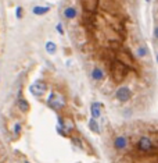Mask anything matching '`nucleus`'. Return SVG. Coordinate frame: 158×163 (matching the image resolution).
Returning <instances> with one entry per match:
<instances>
[{"label":"nucleus","instance_id":"1","mask_svg":"<svg viewBox=\"0 0 158 163\" xmlns=\"http://www.w3.org/2000/svg\"><path fill=\"white\" fill-rule=\"evenodd\" d=\"M115 96H117V99L119 100V102L125 103V102H128V100H130L132 91H130V88H128L125 85L124 87H119L117 89V92H115Z\"/></svg>","mask_w":158,"mask_h":163},{"label":"nucleus","instance_id":"2","mask_svg":"<svg viewBox=\"0 0 158 163\" xmlns=\"http://www.w3.org/2000/svg\"><path fill=\"white\" fill-rule=\"evenodd\" d=\"M137 148L140 149V151H143V152H150V151H153V149H154V144H153V141H151L150 137L143 135V137L139 138Z\"/></svg>","mask_w":158,"mask_h":163},{"label":"nucleus","instance_id":"3","mask_svg":"<svg viewBox=\"0 0 158 163\" xmlns=\"http://www.w3.org/2000/svg\"><path fill=\"white\" fill-rule=\"evenodd\" d=\"M29 89H31L32 95H35V96H40V95H43V93L46 92L47 87H46V84H44V82H40V81H38V82L32 84Z\"/></svg>","mask_w":158,"mask_h":163},{"label":"nucleus","instance_id":"4","mask_svg":"<svg viewBox=\"0 0 158 163\" xmlns=\"http://www.w3.org/2000/svg\"><path fill=\"white\" fill-rule=\"evenodd\" d=\"M49 103H50V106L54 107V109H60V107H63L65 105V99H64L63 95H60V93H54V95L50 96Z\"/></svg>","mask_w":158,"mask_h":163},{"label":"nucleus","instance_id":"5","mask_svg":"<svg viewBox=\"0 0 158 163\" xmlns=\"http://www.w3.org/2000/svg\"><path fill=\"white\" fill-rule=\"evenodd\" d=\"M114 148L118 149V151L126 149L128 148V137L126 135H118V137H115V139H114Z\"/></svg>","mask_w":158,"mask_h":163},{"label":"nucleus","instance_id":"6","mask_svg":"<svg viewBox=\"0 0 158 163\" xmlns=\"http://www.w3.org/2000/svg\"><path fill=\"white\" fill-rule=\"evenodd\" d=\"M92 78L94 81H103L105 78V73L101 70V68H93L92 70Z\"/></svg>","mask_w":158,"mask_h":163},{"label":"nucleus","instance_id":"7","mask_svg":"<svg viewBox=\"0 0 158 163\" xmlns=\"http://www.w3.org/2000/svg\"><path fill=\"white\" fill-rule=\"evenodd\" d=\"M64 15H65L67 18H75L76 17V8L75 7H67L64 10Z\"/></svg>","mask_w":158,"mask_h":163},{"label":"nucleus","instance_id":"8","mask_svg":"<svg viewBox=\"0 0 158 163\" xmlns=\"http://www.w3.org/2000/svg\"><path fill=\"white\" fill-rule=\"evenodd\" d=\"M147 54H148V52H147V48L146 46H139V48H136V56L137 57L143 59V57H146Z\"/></svg>","mask_w":158,"mask_h":163},{"label":"nucleus","instance_id":"9","mask_svg":"<svg viewBox=\"0 0 158 163\" xmlns=\"http://www.w3.org/2000/svg\"><path fill=\"white\" fill-rule=\"evenodd\" d=\"M92 116L97 119L100 116V105L99 103H92Z\"/></svg>","mask_w":158,"mask_h":163},{"label":"nucleus","instance_id":"10","mask_svg":"<svg viewBox=\"0 0 158 163\" xmlns=\"http://www.w3.org/2000/svg\"><path fill=\"white\" fill-rule=\"evenodd\" d=\"M89 128L92 130L93 132H100V130H99V124H97V121H96L94 119L90 120V121H89Z\"/></svg>","mask_w":158,"mask_h":163},{"label":"nucleus","instance_id":"11","mask_svg":"<svg viewBox=\"0 0 158 163\" xmlns=\"http://www.w3.org/2000/svg\"><path fill=\"white\" fill-rule=\"evenodd\" d=\"M18 106H20V109L22 112H28V110H29V105H28V102L24 99H21L20 102H18Z\"/></svg>","mask_w":158,"mask_h":163},{"label":"nucleus","instance_id":"12","mask_svg":"<svg viewBox=\"0 0 158 163\" xmlns=\"http://www.w3.org/2000/svg\"><path fill=\"white\" fill-rule=\"evenodd\" d=\"M49 11V8L47 7H35L33 13H36V14H43V13H47Z\"/></svg>","mask_w":158,"mask_h":163},{"label":"nucleus","instance_id":"13","mask_svg":"<svg viewBox=\"0 0 158 163\" xmlns=\"http://www.w3.org/2000/svg\"><path fill=\"white\" fill-rule=\"evenodd\" d=\"M46 46H47V52H49L50 54H51V53H54V52H56V45H54L53 42H49V43H47Z\"/></svg>","mask_w":158,"mask_h":163},{"label":"nucleus","instance_id":"14","mask_svg":"<svg viewBox=\"0 0 158 163\" xmlns=\"http://www.w3.org/2000/svg\"><path fill=\"white\" fill-rule=\"evenodd\" d=\"M154 37L158 38V25H157L155 28H154Z\"/></svg>","mask_w":158,"mask_h":163},{"label":"nucleus","instance_id":"15","mask_svg":"<svg viewBox=\"0 0 158 163\" xmlns=\"http://www.w3.org/2000/svg\"><path fill=\"white\" fill-rule=\"evenodd\" d=\"M20 131H21V127H20V124H17V126H15V132L18 134Z\"/></svg>","mask_w":158,"mask_h":163},{"label":"nucleus","instance_id":"16","mask_svg":"<svg viewBox=\"0 0 158 163\" xmlns=\"http://www.w3.org/2000/svg\"><path fill=\"white\" fill-rule=\"evenodd\" d=\"M157 61H158V54H157Z\"/></svg>","mask_w":158,"mask_h":163}]
</instances>
